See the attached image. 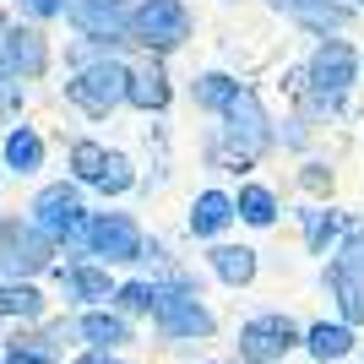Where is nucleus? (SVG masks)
Wrapping results in <instances>:
<instances>
[{
    "mask_svg": "<svg viewBox=\"0 0 364 364\" xmlns=\"http://www.w3.org/2000/svg\"><path fill=\"white\" fill-rule=\"evenodd\" d=\"M359 82H364V49L348 44L343 33H332V38H321V44L310 49V60H304L299 109H310L316 120H326V114H343Z\"/></svg>",
    "mask_w": 364,
    "mask_h": 364,
    "instance_id": "1",
    "label": "nucleus"
},
{
    "mask_svg": "<svg viewBox=\"0 0 364 364\" xmlns=\"http://www.w3.org/2000/svg\"><path fill=\"white\" fill-rule=\"evenodd\" d=\"M218 131H223V141H228V152H234V164H240V168L261 164V158L277 147V120L267 114V104H261L250 87L228 104V114L218 120Z\"/></svg>",
    "mask_w": 364,
    "mask_h": 364,
    "instance_id": "2",
    "label": "nucleus"
},
{
    "mask_svg": "<svg viewBox=\"0 0 364 364\" xmlns=\"http://www.w3.org/2000/svg\"><path fill=\"white\" fill-rule=\"evenodd\" d=\"M125 92H131V65H125V60H109V55L87 60L71 82H65V98H71L82 114H92V120H104L109 109H120Z\"/></svg>",
    "mask_w": 364,
    "mask_h": 364,
    "instance_id": "3",
    "label": "nucleus"
},
{
    "mask_svg": "<svg viewBox=\"0 0 364 364\" xmlns=\"http://www.w3.org/2000/svg\"><path fill=\"white\" fill-rule=\"evenodd\" d=\"M191 6L185 0H136L131 6V38L147 44L152 55H174L191 38Z\"/></svg>",
    "mask_w": 364,
    "mask_h": 364,
    "instance_id": "4",
    "label": "nucleus"
},
{
    "mask_svg": "<svg viewBox=\"0 0 364 364\" xmlns=\"http://www.w3.org/2000/svg\"><path fill=\"white\" fill-rule=\"evenodd\" d=\"M294 348H304V326L283 310H261L240 326V364H277Z\"/></svg>",
    "mask_w": 364,
    "mask_h": 364,
    "instance_id": "5",
    "label": "nucleus"
},
{
    "mask_svg": "<svg viewBox=\"0 0 364 364\" xmlns=\"http://www.w3.org/2000/svg\"><path fill=\"white\" fill-rule=\"evenodd\" d=\"M152 326H158L168 343H201V337L218 332V316L201 304V294L180 289V283H164V299L152 310Z\"/></svg>",
    "mask_w": 364,
    "mask_h": 364,
    "instance_id": "6",
    "label": "nucleus"
},
{
    "mask_svg": "<svg viewBox=\"0 0 364 364\" xmlns=\"http://www.w3.org/2000/svg\"><path fill=\"white\" fill-rule=\"evenodd\" d=\"M76 240L87 245L92 256H104L109 267H131V261H141V250H147L136 218H125V213H98V218H87V228H82Z\"/></svg>",
    "mask_w": 364,
    "mask_h": 364,
    "instance_id": "7",
    "label": "nucleus"
},
{
    "mask_svg": "<svg viewBox=\"0 0 364 364\" xmlns=\"http://www.w3.org/2000/svg\"><path fill=\"white\" fill-rule=\"evenodd\" d=\"M49 256H55V240H49L44 228L22 223V218H11V223L0 228V272L6 277H33V272H44Z\"/></svg>",
    "mask_w": 364,
    "mask_h": 364,
    "instance_id": "8",
    "label": "nucleus"
},
{
    "mask_svg": "<svg viewBox=\"0 0 364 364\" xmlns=\"http://www.w3.org/2000/svg\"><path fill=\"white\" fill-rule=\"evenodd\" d=\"M65 16H71V28L82 38H92V44H104V49L131 38V6L125 0H71Z\"/></svg>",
    "mask_w": 364,
    "mask_h": 364,
    "instance_id": "9",
    "label": "nucleus"
},
{
    "mask_svg": "<svg viewBox=\"0 0 364 364\" xmlns=\"http://www.w3.org/2000/svg\"><path fill=\"white\" fill-rule=\"evenodd\" d=\"M33 223L44 228L49 240H71V234H82V228H87L82 191H76V185H49V191H38V201H33Z\"/></svg>",
    "mask_w": 364,
    "mask_h": 364,
    "instance_id": "10",
    "label": "nucleus"
},
{
    "mask_svg": "<svg viewBox=\"0 0 364 364\" xmlns=\"http://www.w3.org/2000/svg\"><path fill=\"white\" fill-rule=\"evenodd\" d=\"M207 267H213V277H218V283H228V289H250V283H256V272H261V250L213 240V250H207Z\"/></svg>",
    "mask_w": 364,
    "mask_h": 364,
    "instance_id": "11",
    "label": "nucleus"
},
{
    "mask_svg": "<svg viewBox=\"0 0 364 364\" xmlns=\"http://www.w3.org/2000/svg\"><path fill=\"white\" fill-rule=\"evenodd\" d=\"M0 65H6V76H16V82H28V76H38L49 65V44L38 28H16L6 33V55H0Z\"/></svg>",
    "mask_w": 364,
    "mask_h": 364,
    "instance_id": "12",
    "label": "nucleus"
},
{
    "mask_svg": "<svg viewBox=\"0 0 364 364\" xmlns=\"http://www.w3.org/2000/svg\"><path fill=\"white\" fill-rule=\"evenodd\" d=\"M321 289L337 299V316L348 321V326H364V277L348 272L343 261H326L321 267Z\"/></svg>",
    "mask_w": 364,
    "mask_h": 364,
    "instance_id": "13",
    "label": "nucleus"
},
{
    "mask_svg": "<svg viewBox=\"0 0 364 364\" xmlns=\"http://www.w3.org/2000/svg\"><path fill=\"white\" fill-rule=\"evenodd\" d=\"M299 234H304V250L326 261L337 250V240L348 234V218L337 213V207H304L299 213Z\"/></svg>",
    "mask_w": 364,
    "mask_h": 364,
    "instance_id": "14",
    "label": "nucleus"
},
{
    "mask_svg": "<svg viewBox=\"0 0 364 364\" xmlns=\"http://www.w3.org/2000/svg\"><path fill=\"white\" fill-rule=\"evenodd\" d=\"M234 218H240V207H234L228 191H201V196L191 201V234H196V240H223Z\"/></svg>",
    "mask_w": 364,
    "mask_h": 364,
    "instance_id": "15",
    "label": "nucleus"
},
{
    "mask_svg": "<svg viewBox=\"0 0 364 364\" xmlns=\"http://www.w3.org/2000/svg\"><path fill=\"white\" fill-rule=\"evenodd\" d=\"M304 353L316 364H337L353 353V326L343 316L337 321H316V326H304Z\"/></svg>",
    "mask_w": 364,
    "mask_h": 364,
    "instance_id": "16",
    "label": "nucleus"
},
{
    "mask_svg": "<svg viewBox=\"0 0 364 364\" xmlns=\"http://www.w3.org/2000/svg\"><path fill=\"white\" fill-rule=\"evenodd\" d=\"M245 92V82L240 76H228V71H201L196 82H191V104L201 109V114H213V120H223L228 114V104Z\"/></svg>",
    "mask_w": 364,
    "mask_h": 364,
    "instance_id": "17",
    "label": "nucleus"
},
{
    "mask_svg": "<svg viewBox=\"0 0 364 364\" xmlns=\"http://www.w3.org/2000/svg\"><path fill=\"white\" fill-rule=\"evenodd\" d=\"M353 16H359V6H348V0H304L294 11V22L304 33H316V38H332V33L353 28Z\"/></svg>",
    "mask_w": 364,
    "mask_h": 364,
    "instance_id": "18",
    "label": "nucleus"
},
{
    "mask_svg": "<svg viewBox=\"0 0 364 364\" xmlns=\"http://www.w3.org/2000/svg\"><path fill=\"white\" fill-rule=\"evenodd\" d=\"M168 98H174V87H168L164 65H141V71H131V92H125V104H131V109H141V114H164Z\"/></svg>",
    "mask_w": 364,
    "mask_h": 364,
    "instance_id": "19",
    "label": "nucleus"
},
{
    "mask_svg": "<svg viewBox=\"0 0 364 364\" xmlns=\"http://www.w3.org/2000/svg\"><path fill=\"white\" fill-rule=\"evenodd\" d=\"M76 337L109 353V348H120V343H131V321H125V310H87V316L76 321Z\"/></svg>",
    "mask_w": 364,
    "mask_h": 364,
    "instance_id": "20",
    "label": "nucleus"
},
{
    "mask_svg": "<svg viewBox=\"0 0 364 364\" xmlns=\"http://www.w3.org/2000/svg\"><path fill=\"white\" fill-rule=\"evenodd\" d=\"M234 207H240V223H250V228H272L277 213H283L277 191H272V185H261V180H245L240 196H234Z\"/></svg>",
    "mask_w": 364,
    "mask_h": 364,
    "instance_id": "21",
    "label": "nucleus"
},
{
    "mask_svg": "<svg viewBox=\"0 0 364 364\" xmlns=\"http://www.w3.org/2000/svg\"><path fill=\"white\" fill-rule=\"evenodd\" d=\"M60 283H65V299H76V304L114 299V283H109V272H104V267H92V261H76V267L60 277Z\"/></svg>",
    "mask_w": 364,
    "mask_h": 364,
    "instance_id": "22",
    "label": "nucleus"
},
{
    "mask_svg": "<svg viewBox=\"0 0 364 364\" xmlns=\"http://www.w3.org/2000/svg\"><path fill=\"white\" fill-rule=\"evenodd\" d=\"M0 316L38 321V316H44V294L33 289V283H22V277H11V283H0Z\"/></svg>",
    "mask_w": 364,
    "mask_h": 364,
    "instance_id": "23",
    "label": "nucleus"
},
{
    "mask_svg": "<svg viewBox=\"0 0 364 364\" xmlns=\"http://www.w3.org/2000/svg\"><path fill=\"white\" fill-rule=\"evenodd\" d=\"M158 299H164V283H147V277H131V283L114 289V304H120L125 316H152Z\"/></svg>",
    "mask_w": 364,
    "mask_h": 364,
    "instance_id": "24",
    "label": "nucleus"
},
{
    "mask_svg": "<svg viewBox=\"0 0 364 364\" xmlns=\"http://www.w3.org/2000/svg\"><path fill=\"white\" fill-rule=\"evenodd\" d=\"M6 164H11L16 174H33V168L44 164V141L33 136L28 125H22V131H11V136H6Z\"/></svg>",
    "mask_w": 364,
    "mask_h": 364,
    "instance_id": "25",
    "label": "nucleus"
},
{
    "mask_svg": "<svg viewBox=\"0 0 364 364\" xmlns=\"http://www.w3.org/2000/svg\"><path fill=\"white\" fill-rule=\"evenodd\" d=\"M104 164H109V147H98V141H71V174L76 180H98L104 174Z\"/></svg>",
    "mask_w": 364,
    "mask_h": 364,
    "instance_id": "26",
    "label": "nucleus"
},
{
    "mask_svg": "<svg viewBox=\"0 0 364 364\" xmlns=\"http://www.w3.org/2000/svg\"><path fill=\"white\" fill-rule=\"evenodd\" d=\"M98 191L104 196H125L131 185H136V168H131V158H120V152H109V164H104V174H98Z\"/></svg>",
    "mask_w": 364,
    "mask_h": 364,
    "instance_id": "27",
    "label": "nucleus"
},
{
    "mask_svg": "<svg viewBox=\"0 0 364 364\" xmlns=\"http://www.w3.org/2000/svg\"><path fill=\"white\" fill-rule=\"evenodd\" d=\"M332 261H343L348 272H359V277H364V223H353V218H348V234L337 240Z\"/></svg>",
    "mask_w": 364,
    "mask_h": 364,
    "instance_id": "28",
    "label": "nucleus"
},
{
    "mask_svg": "<svg viewBox=\"0 0 364 364\" xmlns=\"http://www.w3.org/2000/svg\"><path fill=\"white\" fill-rule=\"evenodd\" d=\"M310 120H316L310 109H294L289 120L277 125V147H289V152H304V147H310Z\"/></svg>",
    "mask_w": 364,
    "mask_h": 364,
    "instance_id": "29",
    "label": "nucleus"
},
{
    "mask_svg": "<svg viewBox=\"0 0 364 364\" xmlns=\"http://www.w3.org/2000/svg\"><path fill=\"white\" fill-rule=\"evenodd\" d=\"M299 191L304 196H332V168L321 164V158H304L299 164Z\"/></svg>",
    "mask_w": 364,
    "mask_h": 364,
    "instance_id": "30",
    "label": "nucleus"
},
{
    "mask_svg": "<svg viewBox=\"0 0 364 364\" xmlns=\"http://www.w3.org/2000/svg\"><path fill=\"white\" fill-rule=\"evenodd\" d=\"M65 6H71V0H22V11L38 16V22H44V16H65Z\"/></svg>",
    "mask_w": 364,
    "mask_h": 364,
    "instance_id": "31",
    "label": "nucleus"
},
{
    "mask_svg": "<svg viewBox=\"0 0 364 364\" xmlns=\"http://www.w3.org/2000/svg\"><path fill=\"white\" fill-rule=\"evenodd\" d=\"M49 359H55V353H44V348H28V343H16L6 364H49Z\"/></svg>",
    "mask_w": 364,
    "mask_h": 364,
    "instance_id": "32",
    "label": "nucleus"
},
{
    "mask_svg": "<svg viewBox=\"0 0 364 364\" xmlns=\"http://www.w3.org/2000/svg\"><path fill=\"white\" fill-rule=\"evenodd\" d=\"M267 6H272V11H283V16H294L304 6V0H267Z\"/></svg>",
    "mask_w": 364,
    "mask_h": 364,
    "instance_id": "33",
    "label": "nucleus"
},
{
    "mask_svg": "<svg viewBox=\"0 0 364 364\" xmlns=\"http://www.w3.org/2000/svg\"><path fill=\"white\" fill-rule=\"evenodd\" d=\"M76 364H109V353H104V348H92V353H82Z\"/></svg>",
    "mask_w": 364,
    "mask_h": 364,
    "instance_id": "34",
    "label": "nucleus"
},
{
    "mask_svg": "<svg viewBox=\"0 0 364 364\" xmlns=\"http://www.w3.org/2000/svg\"><path fill=\"white\" fill-rule=\"evenodd\" d=\"M348 6H364V0H348Z\"/></svg>",
    "mask_w": 364,
    "mask_h": 364,
    "instance_id": "35",
    "label": "nucleus"
},
{
    "mask_svg": "<svg viewBox=\"0 0 364 364\" xmlns=\"http://www.w3.org/2000/svg\"><path fill=\"white\" fill-rule=\"evenodd\" d=\"M109 364H114V359H109Z\"/></svg>",
    "mask_w": 364,
    "mask_h": 364,
    "instance_id": "36",
    "label": "nucleus"
}]
</instances>
